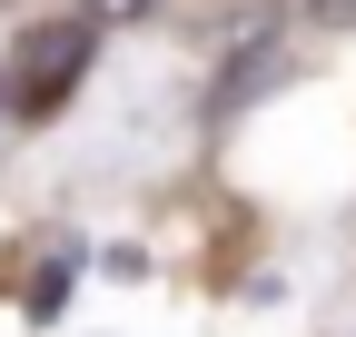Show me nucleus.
I'll return each mask as SVG.
<instances>
[{"mask_svg":"<svg viewBox=\"0 0 356 337\" xmlns=\"http://www.w3.org/2000/svg\"><path fill=\"white\" fill-rule=\"evenodd\" d=\"M89 40H99V30H89V10H79V20H40L10 50V109L20 119H50L60 109V90L89 70Z\"/></svg>","mask_w":356,"mask_h":337,"instance_id":"nucleus-1","label":"nucleus"},{"mask_svg":"<svg viewBox=\"0 0 356 337\" xmlns=\"http://www.w3.org/2000/svg\"><path fill=\"white\" fill-rule=\"evenodd\" d=\"M307 20L317 30H356V0H307Z\"/></svg>","mask_w":356,"mask_h":337,"instance_id":"nucleus-2","label":"nucleus"},{"mask_svg":"<svg viewBox=\"0 0 356 337\" xmlns=\"http://www.w3.org/2000/svg\"><path fill=\"white\" fill-rule=\"evenodd\" d=\"M79 10H89V20H139L149 0H79Z\"/></svg>","mask_w":356,"mask_h":337,"instance_id":"nucleus-3","label":"nucleus"}]
</instances>
